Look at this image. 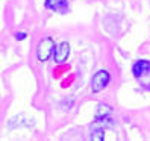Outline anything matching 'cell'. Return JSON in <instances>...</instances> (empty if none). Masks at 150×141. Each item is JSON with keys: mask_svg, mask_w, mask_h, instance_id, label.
<instances>
[{"mask_svg": "<svg viewBox=\"0 0 150 141\" xmlns=\"http://www.w3.org/2000/svg\"><path fill=\"white\" fill-rule=\"evenodd\" d=\"M111 114V108L108 105H100L97 108V114H96V118H102V117H108Z\"/></svg>", "mask_w": 150, "mask_h": 141, "instance_id": "obj_6", "label": "cell"}, {"mask_svg": "<svg viewBox=\"0 0 150 141\" xmlns=\"http://www.w3.org/2000/svg\"><path fill=\"white\" fill-rule=\"evenodd\" d=\"M46 8L47 9H53L56 12L64 14L68 8V2L67 0H46Z\"/></svg>", "mask_w": 150, "mask_h": 141, "instance_id": "obj_4", "label": "cell"}, {"mask_svg": "<svg viewBox=\"0 0 150 141\" xmlns=\"http://www.w3.org/2000/svg\"><path fill=\"white\" fill-rule=\"evenodd\" d=\"M15 38L17 40H24L26 38V33H15Z\"/></svg>", "mask_w": 150, "mask_h": 141, "instance_id": "obj_8", "label": "cell"}, {"mask_svg": "<svg viewBox=\"0 0 150 141\" xmlns=\"http://www.w3.org/2000/svg\"><path fill=\"white\" fill-rule=\"evenodd\" d=\"M53 49H55V43H53V40L52 38H44L41 43H40V46H38V59L41 61H47L50 56H52V53H53Z\"/></svg>", "mask_w": 150, "mask_h": 141, "instance_id": "obj_2", "label": "cell"}, {"mask_svg": "<svg viewBox=\"0 0 150 141\" xmlns=\"http://www.w3.org/2000/svg\"><path fill=\"white\" fill-rule=\"evenodd\" d=\"M91 140H94V141L103 140V130H94V134L91 135Z\"/></svg>", "mask_w": 150, "mask_h": 141, "instance_id": "obj_7", "label": "cell"}, {"mask_svg": "<svg viewBox=\"0 0 150 141\" xmlns=\"http://www.w3.org/2000/svg\"><path fill=\"white\" fill-rule=\"evenodd\" d=\"M149 70H150L149 61H138V62L134 65V74H135V77H141L144 73H147Z\"/></svg>", "mask_w": 150, "mask_h": 141, "instance_id": "obj_5", "label": "cell"}, {"mask_svg": "<svg viewBox=\"0 0 150 141\" xmlns=\"http://www.w3.org/2000/svg\"><path fill=\"white\" fill-rule=\"evenodd\" d=\"M109 73L105 72V70H100V72H97L94 76H93V81H91V90L94 93H99L102 91L105 86L109 84Z\"/></svg>", "mask_w": 150, "mask_h": 141, "instance_id": "obj_1", "label": "cell"}, {"mask_svg": "<svg viewBox=\"0 0 150 141\" xmlns=\"http://www.w3.org/2000/svg\"><path fill=\"white\" fill-rule=\"evenodd\" d=\"M68 55H70V44L68 43H61L59 46L56 47V50H55V59H56V62L58 64L65 62Z\"/></svg>", "mask_w": 150, "mask_h": 141, "instance_id": "obj_3", "label": "cell"}]
</instances>
